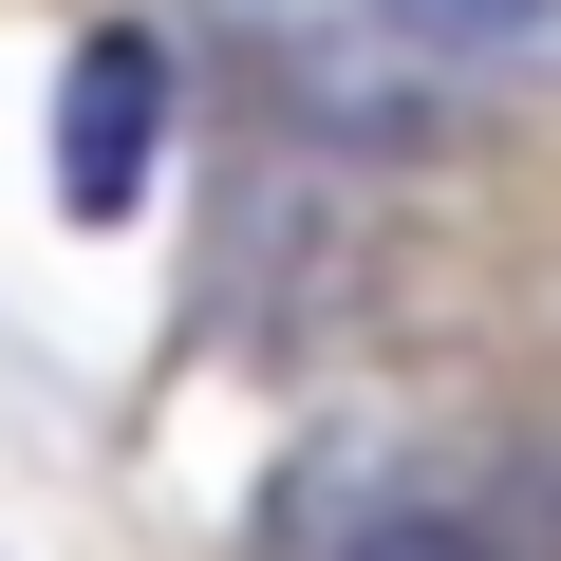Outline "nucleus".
<instances>
[{
    "label": "nucleus",
    "mask_w": 561,
    "mask_h": 561,
    "mask_svg": "<svg viewBox=\"0 0 561 561\" xmlns=\"http://www.w3.org/2000/svg\"><path fill=\"white\" fill-rule=\"evenodd\" d=\"M150 150H169V57L113 20V38H76V76H57V206H76V225H131V206H150Z\"/></svg>",
    "instance_id": "nucleus-1"
},
{
    "label": "nucleus",
    "mask_w": 561,
    "mask_h": 561,
    "mask_svg": "<svg viewBox=\"0 0 561 561\" xmlns=\"http://www.w3.org/2000/svg\"><path fill=\"white\" fill-rule=\"evenodd\" d=\"M393 38H431V57H505V38H542V0H375Z\"/></svg>",
    "instance_id": "nucleus-2"
},
{
    "label": "nucleus",
    "mask_w": 561,
    "mask_h": 561,
    "mask_svg": "<svg viewBox=\"0 0 561 561\" xmlns=\"http://www.w3.org/2000/svg\"><path fill=\"white\" fill-rule=\"evenodd\" d=\"M337 561H486V542H468V524H356Z\"/></svg>",
    "instance_id": "nucleus-3"
}]
</instances>
